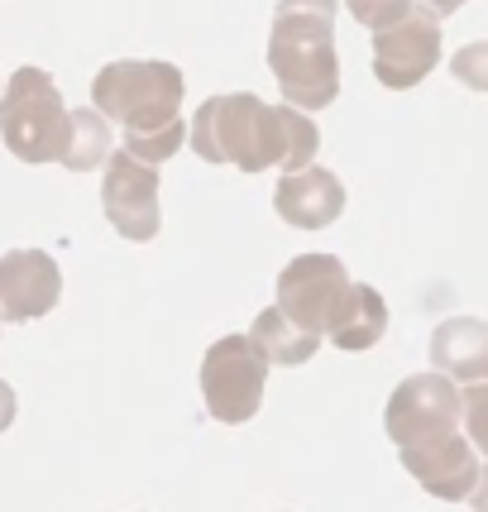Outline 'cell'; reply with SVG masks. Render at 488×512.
Segmentation results:
<instances>
[{"label":"cell","mask_w":488,"mask_h":512,"mask_svg":"<svg viewBox=\"0 0 488 512\" xmlns=\"http://www.w3.org/2000/svg\"><path fill=\"white\" fill-rule=\"evenodd\" d=\"M187 139L197 158L206 163H230L240 173H264V168H283L297 173L316 163L321 149V130L307 120L297 106H264L254 91H230V96H211L201 101Z\"/></svg>","instance_id":"obj_1"},{"label":"cell","mask_w":488,"mask_h":512,"mask_svg":"<svg viewBox=\"0 0 488 512\" xmlns=\"http://www.w3.org/2000/svg\"><path fill=\"white\" fill-rule=\"evenodd\" d=\"M182 72L158 58H125L96 72L91 101L111 125L125 130V154L139 163H168L187 144L182 120Z\"/></svg>","instance_id":"obj_2"},{"label":"cell","mask_w":488,"mask_h":512,"mask_svg":"<svg viewBox=\"0 0 488 512\" xmlns=\"http://www.w3.org/2000/svg\"><path fill=\"white\" fill-rule=\"evenodd\" d=\"M335 10H340L335 0H278L273 5L268 72L297 111H326L340 96Z\"/></svg>","instance_id":"obj_3"},{"label":"cell","mask_w":488,"mask_h":512,"mask_svg":"<svg viewBox=\"0 0 488 512\" xmlns=\"http://www.w3.org/2000/svg\"><path fill=\"white\" fill-rule=\"evenodd\" d=\"M67 106L44 67H20L0 87V139L20 163H53L63 154Z\"/></svg>","instance_id":"obj_4"},{"label":"cell","mask_w":488,"mask_h":512,"mask_svg":"<svg viewBox=\"0 0 488 512\" xmlns=\"http://www.w3.org/2000/svg\"><path fill=\"white\" fill-rule=\"evenodd\" d=\"M264 379H268V359L254 350L249 335H225L216 340L206 359H201V398L206 412L225 426H240L259 412L264 402Z\"/></svg>","instance_id":"obj_5"},{"label":"cell","mask_w":488,"mask_h":512,"mask_svg":"<svg viewBox=\"0 0 488 512\" xmlns=\"http://www.w3.org/2000/svg\"><path fill=\"white\" fill-rule=\"evenodd\" d=\"M383 431L398 450L407 446H426L436 436L460 431V388L445 374H412L393 388L388 412H383Z\"/></svg>","instance_id":"obj_6"},{"label":"cell","mask_w":488,"mask_h":512,"mask_svg":"<svg viewBox=\"0 0 488 512\" xmlns=\"http://www.w3.org/2000/svg\"><path fill=\"white\" fill-rule=\"evenodd\" d=\"M441 63V15L431 5H417L393 20L388 29H374V77L378 87L407 91L426 82Z\"/></svg>","instance_id":"obj_7"},{"label":"cell","mask_w":488,"mask_h":512,"mask_svg":"<svg viewBox=\"0 0 488 512\" xmlns=\"http://www.w3.org/2000/svg\"><path fill=\"white\" fill-rule=\"evenodd\" d=\"M350 273L335 254H302L278 273V292H273V307L288 316L292 326H302L311 335L331 331V316L340 307V297L350 292Z\"/></svg>","instance_id":"obj_8"},{"label":"cell","mask_w":488,"mask_h":512,"mask_svg":"<svg viewBox=\"0 0 488 512\" xmlns=\"http://www.w3.org/2000/svg\"><path fill=\"white\" fill-rule=\"evenodd\" d=\"M101 206H106V221L125 240H134V245L154 240L158 225H163V216H158L154 163H139L125 149H111L106 154V182H101Z\"/></svg>","instance_id":"obj_9"},{"label":"cell","mask_w":488,"mask_h":512,"mask_svg":"<svg viewBox=\"0 0 488 512\" xmlns=\"http://www.w3.org/2000/svg\"><path fill=\"white\" fill-rule=\"evenodd\" d=\"M63 273L44 249H10L0 259V316L5 321H39L58 307Z\"/></svg>","instance_id":"obj_10"},{"label":"cell","mask_w":488,"mask_h":512,"mask_svg":"<svg viewBox=\"0 0 488 512\" xmlns=\"http://www.w3.org/2000/svg\"><path fill=\"white\" fill-rule=\"evenodd\" d=\"M402 469L441 503H465L474 484H479V460H474V446H469L465 431L436 436L426 446H407L402 450Z\"/></svg>","instance_id":"obj_11"},{"label":"cell","mask_w":488,"mask_h":512,"mask_svg":"<svg viewBox=\"0 0 488 512\" xmlns=\"http://www.w3.org/2000/svg\"><path fill=\"white\" fill-rule=\"evenodd\" d=\"M273 206L297 230H326L345 211V182L335 178L331 168H311L307 163L297 173H283L278 192H273Z\"/></svg>","instance_id":"obj_12"},{"label":"cell","mask_w":488,"mask_h":512,"mask_svg":"<svg viewBox=\"0 0 488 512\" xmlns=\"http://www.w3.org/2000/svg\"><path fill=\"white\" fill-rule=\"evenodd\" d=\"M431 364L436 374L460 383H484L488 379V321L474 316H450L431 335Z\"/></svg>","instance_id":"obj_13"},{"label":"cell","mask_w":488,"mask_h":512,"mask_svg":"<svg viewBox=\"0 0 488 512\" xmlns=\"http://www.w3.org/2000/svg\"><path fill=\"white\" fill-rule=\"evenodd\" d=\"M383 331H388V302L369 283H350V292L340 297L326 335L345 355H359V350H374L378 340H383Z\"/></svg>","instance_id":"obj_14"},{"label":"cell","mask_w":488,"mask_h":512,"mask_svg":"<svg viewBox=\"0 0 488 512\" xmlns=\"http://www.w3.org/2000/svg\"><path fill=\"white\" fill-rule=\"evenodd\" d=\"M249 340H254V350H259L268 364H307V359L321 350V335L302 331V326H292V321L278 312V307H264V312L254 316Z\"/></svg>","instance_id":"obj_15"},{"label":"cell","mask_w":488,"mask_h":512,"mask_svg":"<svg viewBox=\"0 0 488 512\" xmlns=\"http://www.w3.org/2000/svg\"><path fill=\"white\" fill-rule=\"evenodd\" d=\"M111 154V125H106V115L96 111H67V134H63V154L58 163L72 168V173H91V168H101Z\"/></svg>","instance_id":"obj_16"},{"label":"cell","mask_w":488,"mask_h":512,"mask_svg":"<svg viewBox=\"0 0 488 512\" xmlns=\"http://www.w3.org/2000/svg\"><path fill=\"white\" fill-rule=\"evenodd\" d=\"M460 422H465L469 446L488 455V379L469 383L465 393H460Z\"/></svg>","instance_id":"obj_17"},{"label":"cell","mask_w":488,"mask_h":512,"mask_svg":"<svg viewBox=\"0 0 488 512\" xmlns=\"http://www.w3.org/2000/svg\"><path fill=\"white\" fill-rule=\"evenodd\" d=\"M345 10H350L364 29H388L393 20H402V15L412 10V0H345Z\"/></svg>","instance_id":"obj_18"},{"label":"cell","mask_w":488,"mask_h":512,"mask_svg":"<svg viewBox=\"0 0 488 512\" xmlns=\"http://www.w3.org/2000/svg\"><path fill=\"white\" fill-rule=\"evenodd\" d=\"M450 72H455V77H460L465 87L488 91V39H484V44L460 48V53L450 58Z\"/></svg>","instance_id":"obj_19"},{"label":"cell","mask_w":488,"mask_h":512,"mask_svg":"<svg viewBox=\"0 0 488 512\" xmlns=\"http://www.w3.org/2000/svg\"><path fill=\"white\" fill-rule=\"evenodd\" d=\"M10 422H15V388L0 379V431H10Z\"/></svg>","instance_id":"obj_20"},{"label":"cell","mask_w":488,"mask_h":512,"mask_svg":"<svg viewBox=\"0 0 488 512\" xmlns=\"http://www.w3.org/2000/svg\"><path fill=\"white\" fill-rule=\"evenodd\" d=\"M469 503H474V512H488V469H479V484L469 493Z\"/></svg>","instance_id":"obj_21"},{"label":"cell","mask_w":488,"mask_h":512,"mask_svg":"<svg viewBox=\"0 0 488 512\" xmlns=\"http://www.w3.org/2000/svg\"><path fill=\"white\" fill-rule=\"evenodd\" d=\"M436 15H450V10H460V5H469V0H426Z\"/></svg>","instance_id":"obj_22"}]
</instances>
